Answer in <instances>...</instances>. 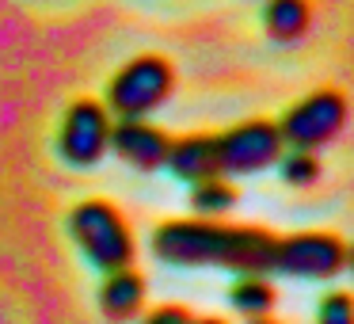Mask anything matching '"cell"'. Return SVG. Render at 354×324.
Returning <instances> with one entry per match:
<instances>
[{
	"label": "cell",
	"mask_w": 354,
	"mask_h": 324,
	"mask_svg": "<svg viewBox=\"0 0 354 324\" xmlns=\"http://www.w3.org/2000/svg\"><path fill=\"white\" fill-rule=\"evenodd\" d=\"M164 168H171V176L187 179V183L221 176V168H217V141L209 134H191V138L171 141L168 156H164Z\"/></svg>",
	"instance_id": "cell-9"
},
{
	"label": "cell",
	"mask_w": 354,
	"mask_h": 324,
	"mask_svg": "<svg viewBox=\"0 0 354 324\" xmlns=\"http://www.w3.org/2000/svg\"><path fill=\"white\" fill-rule=\"evenodd\" d=\"M141 305H145V278L130 267L107 271V278L100 286L103 316H111V321H130V316L141 313Z\"/></svg>",
	"instance_id": "cell-10"
},
{
	"label": "cell",
	"mask_w": 354,
	"mask_h": 324,
	"mask_svg": "<svg viewBox=\"0 0 354 324\" xmlns=\"http://www.w3.org/2000/svg\"><path fill=\"white\" fill-rule=\"evenodd\" d=\"M278 168H282V179L290 187H313L320 179V161H316L313 149H290Z\"/></svg>",
	"instance_id": "cell-14"
},
{
	"label": "cell",
	"mask_w": 354,
	"mask_h": 324,
	"mask_svg": "<svg viewBox=\"0 0 354 324\" xmlns=\"http://www.w3.org/2000/svg\"><path fill=\"white\" fill-rule=\"evenodd\" d=\"M229 301L244 316H267L270 305H274V286L263 275H240L229 290Z\"/></svg>",
	"instance_id": "cell-12"
},
{
	"label": "cell",
	"mask_w": 354,
	"mask_h": 324,
	"mask_svg": "<svg viewBox=\"0 0 354 324\" xmlns=\"http://www.w3.org/2000/svg\"><path fill=\"white\" fill-rule=\"evenodd\" d=\"M217 141V168L232 172V176H248V172H259L267 164H274L282 156V134L278 123L267 118H252V123H240L232 130H225Z\"/></svg>",
	"instance_id": "cell-6"
},
{
	"label": "cell",
	"mask_w": 354,
	"mask_h": 324,
	"mask_svg": "<svg viewBox=\"0 0 354 324\" xmlns=\"http://www.w3.org/2000/svg\"><path fill=\"white\" fill-rule=\"evenodd\" d=\"M191 321L194 316L187 313L183 305H160V309H153L141 324H191Z\"/></svg>",
	"instance_id": "cell-16"
},
{
	"label": "cell",
	"mask_w": 354,
	"mask_h": 324,
	"mask_svg": "<svg viewBox=\"0 0 354 324\" xmlns=\"http://www.w3.org/2000/svg\"><path fill=\"white\" fill-rule=\"evenodd\" d=\"M248 324H274V321H267V316H252Z\"/></svg>",
	"instance_id": "cell-18"
},
{
	"label": "cell",
	"mask_w": 354,
	"mask_h": 324,
	"mask_svg": "<svg viewBox=\"0 0 354 324\" xmlns=\"http://www.w3.org/2000/svg\"><path fill=\"white\" fill-rule=\"evenodd\" d=\"M316 324H354L351 294H343V290L328 294V298L320 301V309H316Z\"/></svg>",
	"instance_id": "cell-15"
},
{
	"label": "cell",
	"mask_w": 354,
	"mask_h": 324,
	"mask_svg": "<svg viewBox=\"0 0 354 324\" xmlns=\"http://www.w3.org/2000/svg\"><path fill=\"white\" fill-rule=\"evenodd\" d=\"M191 324H225V321H217V316H202V321H191Z\"/></svg>",
	"instance_id": "cell-17"
},
{
	"label": "cell",
	"mask_w": 354,
	"mask_h": 324,
	"mask_svg": "<svg viewBox=\"0 0 354 324\" xmlns=\"http://www.w3.org/2000/svg\"><path fill=\"white\" fill-rule=\"evenodd\" d=\"M236 199H240L236 187L225 183L221 176H209V179H198V183H191V206H194V214H202V217L225 214V210L236 206Z\"/></svg>",
	"instance_id": "cell-13"
},
{
	"label": "cell",
	"mask_w": 354,
	"mask_h": 324,
	"mask_svg": "<svg viewBox=\"0 0 354 324\" xmlns=\"http://www.w3.org/2000/svg\"><path fill=\"white\" fill-rule=\"evenodd\" d=\"M274 240L267 229L217 222H164L153 233V252L179 267H225L236 275L274 271Z\"/></svg>",
	"instance_id": "cell-1"
},
{
	"label": "cell",
	"mask_w": 354,
	"mask_h": 324,
	"mask_svg": "<svg viewBox=\"0 0 354 324\" xmlns=\"http://www.w3.org/2000/svg\"><path fill=\"white\" fill-rule=\"evenodd\" d=\"M346 126V100L335 88H320V92L305 96L301 103H293L278 123L282 145L290 149H320L328 141L339 138V130Z\"/></svg>",
	"instance_id": "cell-4"
},
{
	"label": "cell",
	"mask_w": 354,
	"mask_h": 324,
	"mask_svg": "<svg viewBox=\"0 0 354 324\" xmlns=\"http://www.w3.org/2000/svg\"><path fill=\"white\" fill-rule=\"evenodd\" d=\"M263 19H267V31L274 39H301L308 31V0H270Z\"/></svg>",
	"instance_id": "cell-11"
},
{
	"label": "cell",
	"mask_w": 354,
	"mask_h": 324,
	"mask_svg": "<svg viewBox=\"0 0 354 324\" xmlns=\"http://www.w3.org/2000/svg\"><path fill=\"white\" fill-rule=\"evenodd\" d=\"M171 88H176L171 65L156 54H141L115 73L107 88V103L118 118H145L149 111H156L168 100Z\"/></svg>",
	"instance_id": "cell-3"
},
{
	"label": "cell",
	"mask_w": 354,
	"mask_h": 324,
	"mask_svg": "<svg viewBox=\"0 0 354 324\" xmlns=\"http://www.w3.org/2000/svg\"><path fill=\"white\" fill-rule=\"evenodd\" d=\"M111 138V115L103 111V103L95 100H77L62 118L57 130V153L73 168H92L103 153H107Z\"/></svg>",
	"instance_id": "cell-7"
},
{
	"label": "cell",
	"mask_w": 354,
	"mask_h": 324,
	"mask_svg": "<svg viewBox=\"0 0 354 324\" xmlns=\"http://www.w3.org/2000/svg\"><path fill=\"white\" fill-rule=\"evenodd\" d=\"M168 145H171L168 134L160 126L145 123V118H118L107 138V149H115L126 164H133L141 172L160 168L164 156H168Z\"/></svg>",
	"instance_id": "cell-8"
},
{
	"label": "cell",
	"mask_w": 354,
	"mask_h": 324,
	"mask_svg": "<svg viewBox=\"0 0 354 324\" xmlns=\"http://www.w3.org/2000/svg\"><path fill=\"white\" fill-rule=\"evenodd\" d=\"M69 237L88 255V263H95L100 271H118L133 263L130 225L103 199H88L69 210Z\"/></svg>",
	"instance_id": "cell-2"
},
{
	"label": "cell",
	"mask_w": 354,
	"mask_h": 324,
	"mask_svg": "<svg viewBox=\"0 0 354 324\" xmlns=\"http://www.w3.org/2000/svg\"><path fill=\"white\" fill-rule=\"evenodd\" d=\"M346 267V244L335 233H293L274 240V271L293 278H335Z\"/></svg>",
	"instance_id": "cell-5"
}]
</instances>
